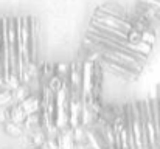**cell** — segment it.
<instances>
[{
	"label": "cell",
	"mask_w": 160,
	"mask_h": 149,
	"mask_svg": "<svg viewBox=\"0 0 160 149\" xmlns=\"http://www.w3.org/2000/svg\"><path fill=\"white\" fill-rule=\"evenodd\" d=\"M157 42L152 20L135 6L104 2L93 8L82 33L81 53L98 61L103 72L121 82H135Z\"/></svg>",
	"instance_id": "2"
},
{
	"label": "cell",
	"mask_w": 160,
	"mask_h": 149,
	"mask_svg": "<svg viewBox=\"0 0 160 149\" xmlns=\"http://www.w3.org/2000/svg\"><path fill=\"white\" fill-rule=\"evenodd\" d=\"M87 149H160V84L142 99L104 104Z\"/></svg>",
	"instance_id": "3"
},
{
	"label": "cell",
	"mask_w": 160,
	"mask_h": 149,
	"mask_svg": "<svg viewBox=\"0 0 160 149\" xmlns=\"http://www.w3.org/2000/svg\"><path fill=\"white\" fill-rule=\"evenodd\" d=\"M28 149H42V148H28Z\"/></svg>",
	"instance_id": "6"
},
{
	"label": "cell",
	"mask_w": 160,
	"mask_h": 149,
	"mask_svg": "<svg viewBox=\"0 0 160 149\" xmlns=\"http://www.w3.org/2000/svg\"><path fill=\"white\" fill-rule=\"evenodd\" d=\"M137 6L152 20L154 25H160V0H137Z\"/></svg>",
	"instance_id": "5"
},
{
	"label": "cell",
	"mask_w": 160,
	"mask_h": 149,
	"mask_svg": "<svg viewBox=\"0 0 160 149\" xmlns=\"http://www.w3.org/2000/svg\"><path fill=\"white\" fill-rule=\"evenodd\" d=\"M104 72L98 61L79 53L67 62H44L39 67L42 149H84L87 134L104 109Z\"/></svg>",
	"instance_id": "1"
},
{
	"label": "cell",
	"mask_w": 160,
	"mask_h": 149,
	"mask_svg": "<svg viewBox=\"0 0 160 149\" xmlns=\"http://www.w3.org/2000/svg\"><path fill=\"white\" fill-rule=\"evenodd\" d=\"M41 25L34 16H0V112L36 87Z\"/></svg>",
	"instance_id": "4"
}]
</instances>
